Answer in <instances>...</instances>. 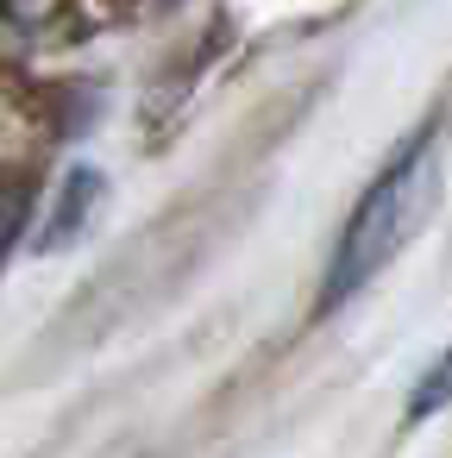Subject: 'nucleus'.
I'll use <instances>...</instances> for the list:
<instances>
[{
  "mask_svg": "<svg viewBox=\"0 0 452 458\" xmlns=\"http://www.w3.org/2000/svg\"><path fill=\"white\" fill-rule=\"evenodd\" d=\"M439 139L433 132H421L371 189H364V201L352 208V220H345V233H339V251H333V264H327V289H320V314H333L339 301H352L371 276H383L421 233H427V220H433V208H439Z\"/></svg>",
  "mask_w": 452,
  "mask_h": 458,
  "instance_id": "1",
  "label": "nucleus"
},
{
  "mask_svg": "<svg viewBox=\"0 0 452 458\" xmlns=\"http://www.w3.org/2000/svg\"><path fill=\"white\" fill-rule=\"evenodd\" d=\"M101 201V170H89V164H76L70 176H64V189H57V208H51V226H45V251H64L82 226H89V208Z\"/></svg>",
  "mask_w": 452,
  "mask_h": 458,
  "instance_id": "2",
  "label": "nucleus"
},
{
  "mask_svg": "<svg viewBox=\"0 0 452 458\" xmlns=\"http://www.w3.org/2000/svg\"><path fill=\"white\" fill-rule=\"evenodd\" d=\"M452 402V345L427 364V377L414 383V395H408V420H427V414H439Z\"/></svg>",
  "mask_w": 452,
  "mask_h": 458,
  "instance_id": "3",
  "label": "nucleus"
}]
</instances>
